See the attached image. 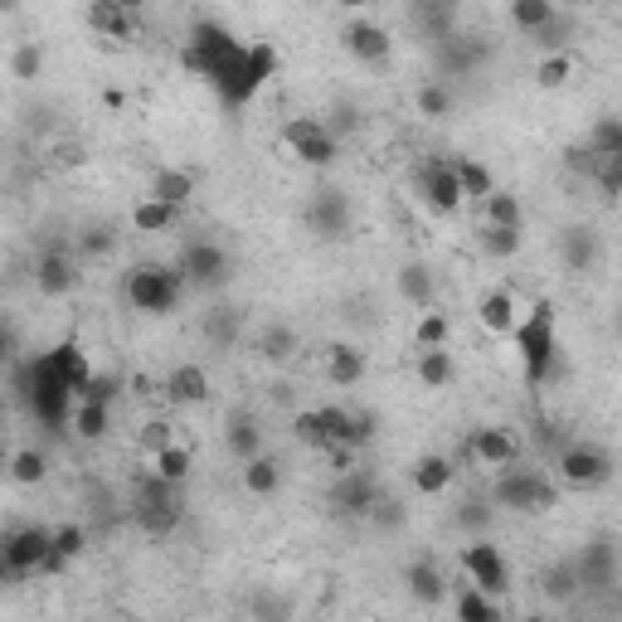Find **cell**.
Returning a JSON list of instances; mask_svg holds the SVG:
<instances>
[{
	"label": "cell",
	"instance_id": "6da1fadb",
	"mask_svg": "<svg viewBox=\"0 0 622 622\" xmlns=\"http://www.w3.org/2000/svg\"><path fill=\"white\" fill-rule=\"evenodd\" d=\"M515 350H521V365H525V385L531 389H545L549 380H555V307L549 302H535L531 316L521 321V326L511 331Z\"/></svg>",
	"mask_w": 622,
	"mask_h": 622
},
{
	"label": "cell",
	"instance_id": "7a4b0ae2",
	"mask_svg": "<svg viewBox=\"0 0 622 622\" xmlns=\"http://www.w3.org/2000/svg\"><path fill=\"white\" fill-rule=\"evenodd\" d=\"M122 297H127V307L141 311V316H171L185 297V283H181V273L165 263H137L122 277Z\"/></svg>",
	"mask_w": 622,
	"mask_h": 622
},
{
	"label": "cell",
	"instance_id": "3957f363",
	"mask_svg": "<svg viewBox=\"0 0 622 622\" xmlns=\"http://www.w3.org/2000/svg\"><path fill=\"white\" fill-rule=\"evenodd\" d=\"M185 515V501H181V486L161 482L156 472H147L137 482V496H132V521L151 535V540H165V535L181 525Z\"/></svg>",
	"mask_w": 622,
	"mask_h": 622
},
{
	"label": "cell",
	"instance_id": "277c9868",
	"mask_svg": "<svg viewBox=\"0 0 622 622\" xmlns=\"http://www.w3.org/2000/svg\"><path fill=\"white\" fill-rule=\"evenodd\" d=\"M238 49V39L229 35V29L220 25V20H195L190 25V35H185V49H181V64H185V74H195V78H204L210 83L214 74H220V64L229 59Z\"/></svg>",
	"mask_w": 622,
	"mask_h": 622
},
{
	"label": "cell",
	"instance_id": "5b68a950",
	"mask_svg": "<svg viewBox=\"0 0 622 622\" xmlns=\"http://www.w3.org/2000/svg\"><path fill=\"white\" fill-rule=\"evenodd\" d=\"M49 535L45 525H20V531L0 535V584H20V579L39 574L49 555Z\"/></svg>",
	"mask_w": 622,
	"mask_h": 622
},
{
	"label": "cell",
	"instance_id": "8992f818",
	"mask_svg": "<svg viewBox=\"0 0 622 622\" xmlns=\"http://www.w3.org/2000/svg\"><path fill=\"white\" fill-rule=\"evenodd\" d=\"M555 472L569 492H594V486H604L613 476V458L604 448H594V443H569L555 458Z\"/></svg>",
	"mask_w": 622,
	"mask_h": 622
},
{
	"label": "cell",
	"instance_id": "52a82bcc",
	"mask_svg": "<svg viewBox=\"0 0 622 622\" xmlns=\"http://www.w3.org/2000/svg\"><path fill=\"white\" fill-rule=\"evenodd\" d=\"M496 506H506V511H555L559 506V492L545 482L540 472H506L501 482H496Z\"/></svg>",
	"mask_w": 622,
	"mask_h": 622
},
{
	"label": "cell",
	"instance_id": "ba28073f",
	"mask_svg": "<svg viewBox=\"0 0 622 622\" xmlns=\"http://www.w3.org/2000/svg\"><path fill=\"white\" fill-rule=\"evenodd\" d=\"M462 574L472 579V588L476 594H486V598H501L506 588H511V569H506L501 549H496L492 540L462 545Z\"/></svg>",
	"mask_w": 622,
	"mask_h": 622
},
{
	"label": "cell",
	"instance_id": "9c48e42d",
	"mask_svg": "<svg viewBox=\"0 0 622 622\" xmlns=\"http://www.w3.org/2000/svg\"><path fill=\"white\" fill-rule=\"evenodd\" d=\"M283 141L297 151V161L316 165V171H326V165L336 161V132H331L321 117H287Z\"/></svg>",
	"mask_w": 622,
	"mask_h": 622
},
{
	"label": "cell",
	"instance_id": "30bf717a",
	"mask_svg": "<svg viewBox=\"0 0 622 622\" xmlns=\"http://www.w3.org/2000/svg\"><path fill=\"white\" fill-rule=\"evenodd\" d=\"M413 185H419V195L428 200V210H438V214H458L462 210L458 175H452V165L438 161V156H428V161L413 165Z\"/></svg>",
	"mask_w": 622,
	"mask_h": 622
},
{
	"label": "cell",
	"instance_id": "8fae6325",
	"mask_svg": "<svg viewBox=\"0 0 622 622\" xmlns=\"http://www.w3.org/2000/svg\"><path fill=\"white\" fill-rule=\"evenodd\" d=\"M175 273H181L185 287H224L229 283V253L220 244H210V238H200V244L185 248Z\"/></svg>",
	"mask_w": 622,
	"mask_h": 622
},
{
	"label": "cell",
	"instance_id": "7c38bea8",
	"mask_svg": "<svg viewBox=\"0 0 622 622\" xmlns=\"http://www.w3.org/2000/svg\"><path fill=\"white\" fill-rule=\"evenodd\" d=\"M35 287H39V297H69V293H74V287H78L74 248H64V244L45 248L39 263H35Z\"/></svg>",
	"mask_w": 622,
	"mask_h": 622
},
{
	"label": "cell",
	"instance_id": "4fadbf2b",
	"mask_svg": "<svg viewBox=\"0 0 622 622\" xmlns=\"http://www.w3.org/2000/svg\"><path fill=\"white\" fill-rule=\"evenodd\" d=\"M482 64H486V45L476 35H458V29H452L448 39H438V69L448 78H467Z\"/></svg>",
	"mask_w": 622,
	"mask_h": 622
},
{
	"label": "cell",
	"instance_id": "5bb4252c",
	"mask_svg": "<svg viewBox=\"0 0 622 622\" xmlns=\"http://www.w3.org/2000/svg\"><path fill=\"white\" fill-rule=\"evenodd\" d=\"M49 370L59 375V385H64L69 394H74V403L83 399V389H88V380H92V365H88V350L78 346V340H59L54 350H49Z\"/></svg>",
	"mask_w": 622,
	"mask_h": 622
},
{
	"label": "cell",
	"instance_id": "9a60e30c",
	"mask_svg": "<svg viewBox=\"0 0 622 622\" xmlns=\"http://www.w3.org/2000/svg\"><path fill=\"white\" fill-rule=\"evenodd\" d=\"M83 20H88L92 35L102 39H137V20H132V0H92L88 10H83Z\"/></svg>",
	"mask_w": 622,
	"mask_h": 622
},
{
	"label": "cell",
	"instance_id": "2e32d148",
	"mask_svg": "<svg viewBox=\"0 0 622 622\" xmlns=\"http://www.w3.org/2000/svg\"><path fill=\"white\" fill-rule=\"evenodd\" d=\"M375 496H380L375 476H365V472H346V476H336V492H331V506H336V515H350V521H365L370 506H375Z\"/></svg>",
	"mask_w": 622,
	"mask_h": 622
},
{
	"label": "cell",
	"instance_id": "e0dca14e",
	"mask_svg": "<svg viewBox=\"0 0 622 622\" xmlns=\"http://www.w3.org/2000/svg\"><path fill=\"white\" fill-rule=\"evenodd\" d=\"M307 224H311V234L316 238H340L350 229V200L340 190H321V195H311V204H307Z\"/></svg>",
	"mask_w": 622,
	"mask_h": 622
},
{
	"label": "cell",
	"instance_id": "ac0fdd59",
	"mask_svg": "<svg viewBox=\"0 0 622 622\" xmlns=\"http://www.w3.org/2000/svg\"><path fill=\"white\" fill-rule=\"evenodd\" d=\"M340 39H346L350 59H360V64H385L389 49H394L389 29H380L375 20H350L346 35H340Z\"/></svg>",
	"mask_w": 622,
	"mask_h": 622
},
{
	"label": "cell",
	"instance_id": "d6986e66",
	"mask_svg": "<svg viewBox=\"0 0 622 622\" xmlns=\"http://www.w3.org/2000/svg\"><path fill=\"white\" fill-rule=\"evenodd\" d=\"M574 569H579V588H613V579H618V559H613V545L608 540H598V545H588L584 555H574Z\"/></svg>",
	"mask_w": 622,
	"mask_h": 622
},
{
	"label": "cell",
	"instance_id": "ffe728a7",
	"mask_svg": "<svg viewBox=\"0 0 622 622\" xmlns=\"http://www.w3.org/2000/svg\"><path fill=\"white\" fill-rule=\"evenodd\" d=\"M476 316H482V326L492 331V336L511 340V331L521 326V311H515V293H511V287H492V293L482 297V307H476Z\"/></svg>",
	"mask_w": 622,
	"mask_h": 622
},
{
	"label": "cell",
	"instance_id": "44dd1931",
	"mask_svg": "<svg viewBox=\"0 0 622 622\" xmlns=\"http://www.w3.org/2000/svg\"><path fill=\"white\" fill-rule=\"evenodd\" d=\"M161 394H165L171 403H181V409H195V403L210 399V375H204L200 365H175L171 375H165Z\"/></svg>",
	"mask_w": 622,
	"mask_h": 622
},
{
	"label": "cell",
	"instance_id": "7402d4cb",
	"mask_svg": "<svg viewBox=\"0 0 622 622\" xmlns=\"http://www.w3.org/2000/svg\"><path fill=\"white\" fill-rule=\"evenodd\" d=\"M403 588H409L413 604H443V594H448V579H443V569L433 564V559H413L409 569H403Z\"/></svg>",
	"mask_w": 622,
	"mask_h": 622
},
{
	"label": "cell",
	"instance_id": "603a6c76",
	"mask_svg": "<svg viewBox=\"0 0 622 622\" xmlns=\"http://www.w3.org/2000/svg\"><path fill=\"white\" fill-rule=\"evenodd\" d=\"M147 200H161V204H171V210H185V204L195 200V175L175 171V165H161V171L151 175V195H147Z\"/></svg>",
	"mask_w": 622,
	"mask_h": 622
},
{
	"label": "cell",
	"instance_id": "cb8c5ba5",
	"mask_svg": "<svg viewBox=\"0 0 622 622\" xmlns=\"http://www.w3.org/2000/svg\"><path fill=\"white\" fill-rule=\"evenodd\" d=\"M365 350L356 346H326V380L336 389H356L360 380H365Z\"/></svg>",
	"mask_w": 622,
	"mask_h": 622
},
{
	"label": "cell",
	"instance_id": "d4e9b609",
	"mask_svg": "<svg viewBox=\"0 0 622 622\" xmlns=\"http://www.w3.org/2000/svg\"><path fill=\"white\" fill-rule=\"evenodd\" d=\"M297 350H302V336H297L287 321H273V326L258 331V356H263L268 365H287V360H297Z\"/></svg>",
	"mask_w": 622,
	"mask_h": 622
},
{
	"label": "cell",
	"instance_id": "484cf974",
	"mask_svg": "<svg viewBox=\"0 0 622 622\" xmlns=\"http://www.w3.org/2000/svg\"><path fill=\"white\" fill-rule=\"evenodd\" d=\"M224 448H229L238 462L263 458V428H258L253 413H234V419H229V433H224Z\"/></svg>",
	"mask_w": 622,
	"mask_h": 622
},
{
	"label": "cell",
	"instance_id": "4316f807",
	"mask_svg": "<svg viewBox=\"0 0 622 622\" xmlns=\"http://www.w3.org/2000/svg\"><path fill=\"white\" fill-rule=\"evenodd\" d=\"M515 438L506 428H476L472 433V458L486 462V467H511L515 462Z\"/></svg>",
	"mask_w": 622,
	"mask_h": 622
},
{
	"label": "cell",
	"instance_id": "83f0119b",
	"mask_svg": "<svg viewBox=\"0 0 622 622\" xmlns=\"http://www.w3.org/2000/svg\"><path fill=\"white\" fill-rule=\"evenodd\" d=\"M394 283H399V297L423 311H433V293H438V283H433L428 263H403L399 273H394Z\"/></svg>",
	"mask_w": 622,
	"mask_h": 622
},
{
	"label": "cell",
	"instance_id": "f1b7e54d",
	"mask_svg": "<svg viewBox=\"0 0 622 622\" xmlns=\"http://www.w3.org/2000/svg\"><path fill=\"white\" fill-rule=\"evenodd\" d=\"M555 15H559L555 0H511V5H506V20H511L521 35H531V39L540 35V29H545Z\"/></svg>",
	"mask_w": 622,
	"mask_h": 622
},
{
	"label": "cell",
	"instance_id": "f546056e",
	"mask_svg": "<svg viewBox=\"0 0 622 622\" xmlns=\"http://www.w3.org/2000/svg\"><path fill=\"white\" fill-rule=\"evenodd\" d=\"M69 423H74V433H78L83 443H102V438H108V428H112V409H108V403L78 399L74 403V419H69Z\"/></svg>",
	"mask_w": 622,
	"mask_h": 622
},
{
	"label": "cell",
	"instance_id": "4dcf8cb0",
	"mask_svg": "<svg viewBox=\"0 0 622 622\" xmlns=\"http://www.w3.org/2000/svg\"><path fill=\"white\" fill-rule=\"evenodd\" d=\"M559 248H564L569 273H594V263H598V234L594 229H569L559 238Z\"/></svg>",
	"mask_w": 622,
	"mask_h": 622
},
{
	"label": "cell",
	"instance_id": "1f68e13d",
	"mask_svg": "<svg viewBox=\"0 0 622 622\" xmlns=\"http://www.w3.org/2000/svg\"><path fill=\"white\" fill-rule=\"evenodd\" d=\"M448 165H452V175H458V190H462V200H486V195L496 190L492 171H486L482 161H472V156H458V161H448Z\"/></svg>",
	"mask_w": 622,
	"mask_h": 622
},
{
	"label": "cell",
	"instance_id": "d6a6232c",
	"mask_svg": "<svg viewBox=\"0 0 622 622\" xmlns=\"http://www.w3.org/2000/svg\"><path fill=\"white\" fill-rule=\"evenodd\" d=\"M540 594L555 598V604H569V598H579L584 588H579V569L574 559H559V564H549L540 574Z\"/></svg>",
	"mask_w": 622,
	"mask_h": 622
},
{
	"label": "cell",
	"instance_id": "836d02e7",
	"mask_svg": "<svg viewBox=\"0 0 622 622\" xmlns=\"http://www.w3.org/2000/svg\"><path fill=\"white\" fill-rule=\"evenodd\" d=\"M151 472L161 476V482H171V486H185L190 482V472H195V458H190V448H181V443H171V448H161L151 458Z\"/></svg>",
	"mask_w": 622,
	"mask_h": 622
},
{
	"label": "cell",
	"instance_id": "e575fe53",
	"mask_svg": "<svg viewBox=\"0 0 622 622\" xmlns=\"http://www.w3.org/2000/svg\"><path fill=\"white\" fill-rule=\"evenodd\" d=\"M452 486V462L448 458H419L413 462V492L419 496H443Z\"/></svg>",
	"mask_w": 622,
	"mask_h": 622
},
{
	"label": "cell",
	"instance_id": "d590c367",
	"mask_svg": "<svg viewBox=\"0 0 622 622\" xmlns=\"http://www.w3.org/2000/svg\"><path fill=\"white\" fill-rule=\"evenodd\" d=\"M277 486H283V462L277 458H253V462H244V492L248 496H273Z\"/></svg>",
	"mask_w": 622,
	"mask_h": 622
},
{
	"label": "cell",
	"instance_id": "8d00e7d4",
	"mask_svg": "<svg viewBox=\"0 0 622 622\" xmlns=\"http://www.w3.org/2000/svg\"><path fill=\"white\" fill-rule=\"evenodd\" d=\"M175 220H181V210H171V204H161V200H137L132 204V229L137 234H165Z\"/></svg>",
	"mask_w": 622,
	"mask_h": 622
},
{
	"label": "cell",
	"instance_id": "74e56055",
	"mask_svg": "<svg viewBox=\"0 0 622 622\" xmlns=\"http://www.w3.org/2000/svg\"><path fill=\"white\" fill-rule=\"evenodd\" d=\"M39 74H45V45H39V39H20V45L10 49V78L35 83Z\"/></svg>",
	"mask_w": 622,
	"mask_h": 622
},
{
	"label": "cell",
	"instance_id": "f35d334b",
	"mask_svg": "<svg viewBox=\"0 0 622 622\" xmlns=\"http://www.w3.org/2000/svg\"><path fill=\"white\" fill-rule=\"evenodd\" d=\"M482 204H486V224H492V229H521L525 224V210L511 190H492Z\"/></svg>",
	"mask_w": 622,
	"mask_h": 622
},
{
	"label": "cell",
	"instance_id": "ab89813d",
	"mask_svg": "<svg viewBox=\"0 0 622 622\" xmlns=\"http://www.w3.org/2000/svg\"><path fill=\"white\" fill-rule=\"evenodd\" d=\"M5 476H10V482H20V486H39L49 476V458L39 448H20L15 458H10Z\"/></svg>",
	"mask_w": 622,
	"mask_h": 622
},
{
	"label": "cell",
	"instance_id": "60d3db41",
	"mask_svg": "<svg viewBox=\"0 0 622 622\" xmlns=\"http://www.w3.org/2000/svg\"><path fill=\"white\" fill-rule=\"evenodd\" d=\"M277 74V45L273 39H253L248 45V83H253V92H263V83Z\"/></svg>",
	"mask_w": 622,
	"mask_h": 622
},
{
	"label": "cell",
	"instance_id": "b9f144b4",
	"mask_svg": "<svg viewBox=\"0 0 622 622\" xmlns=\"http://www.w3.org/2000/svg\"><path fill=\"white\" fill-rule=\"evenodd\" d=\"M458 622H506L501 604L486 594H476V588H462L458 594Z\"/></svg>",
	"mask_w": 622,
	"mask_h": 622
},
{
	"label": "cell",
	"instance_id": "7bdbcfd3",
	"mask_svg": "<svg viewBox=\"0 0 622 622\" xmlns=\"http://www.w3.org/2000/svg\"><path fill=\"white\" fill-rule=\"evenodd\" d=\"M476 244H482L486 258L506 263V258L521 253V229H492V224H482V229H476Z\"/></svg>",
	"mask_w": 622,
	"mask_h": 622
},
{
	"label": "cell",
	"instance_id": "ee69618b",
	"mask_svg": "<svg viewBox=\"0 0 622 622\" xmlns=\"http://www.w3.org/2000/svg\"><path fill=\"white\" fill-rule=\"evenodd\" d=\"M238 331H244V316H238L234 307H214L210 316H204V336H210L220 350H229V346H234Z\"/></svg>",
	"mask_w": 622,
	"mask_h": 622
},
{
	"label": "cell",
	"instance_id": "f6af8a7d",
	"mask_svg": "<svg viewBox=\"0 0 622 622\" xmlns=\"http://www.w3.org/2000/svg\"><path fill=\"white\" fill-rule=\"evenodd\" d=\"M248 618L253 622H293V604H287V594H277V588H258L253 604H248Z\"/></svg>",
	"mask_w": 622,
	"mask_h": 622
},
{
	"label": "cell",
	"instance_id": "bcb514c9",
	"mask_svg": "<svg viewBox=\"0 0 622 622\" xmlns=\"http://www.w3.org/2000/svg\"><path fill=\"white\" fill-rule=\"evenodd\" d=\"M419 380H423V389H448L452 385L448 346H443V350H423V356H419Z\"/></svg>",
	"mask_w": 622,
	"mask_h": 622
},
{
	"label": "cell",
	"instance_id": "7dc6e473",
	"mask_svg": "<svg viewBox=\"0 0 622 622\" xmlns=\"http://www.w3.org/2000/svg\"><path fill=\"white\" fill-rule=\"evenodd\" d=\"M413 102H419V112H423V117H433V122L452 117V108H458V98H452L448 83H423Z\"/></svg>",
	"mask_w": 622,
	"mask_h": 622
},
{
	"label": "cell",
	"instance_id": "c3c4849f",
	"mask_svg": "<svg viewBox=\"0 0 622 622\" xmlns=\"http://www.w3.org/2000/svg\"><path fill=\"white\" fill-rule=\"evenodd\" d=\"M584 147L594 151L598 161H613V156H622V122H618V117H598L594 137H588Z\"/></svg>",
	"mask_w": 622,
	"mask_h": 622
},
{
	"label": "cell",
	"instance_id": "681fc988",
	"mask_svg": "<svg viewBox=\"0 0 622 622\" xmlns=\"http://www.w3.org/2000/svg\"><path fill=\"white\" fill-rule=\"evenodd\" d=\"M448 316L443 311H423L419 326H413V340H419V350H443L448 346Z\"/></svg>",
	"mask_w": 622,
	"mask_h": 622
},
{
	"label": "cell",
	"instance_id": "f907efd6",
	"mask_svg": "<svg viewBox=\"0 0 622 622\" xmlns=\"http://www.w3.org/2000/svg\"><path fill=\"white\" fill-rule=\"evenodd\" d=\"M117 248V229L112 224H88L78 229V258H108Z\"/></svg>",
	"mask_w": 622,
	"mask_h": 622
},
{
	"label": "cell",
	"instance_id": "816d5d0a",
	"mask_svg": "<svg viewBox=\"0 0 622 622\" xmlns=\"http://www.w3.org/2000/svg\"><path fill=\"white\" fill-rule=\"evenodd\" d=\"M569 74H574V54H545L540 69H535V83L540 88H564Z\"/></svg>",
	"mask_w": 622,
	"mask_h": 622
},
{
	"label": "cell",
	"instance_id": "f5cc1de1",
	"mask_svg": "<svg viewBox=\"0 0 622 622\" xmlns=\"http://www.w3.org/2000/svg\"><path fill=\"white\" fill-rule=\"evenodd\" d=\"M137 443H141V452H151V458H156L161 448H171V443H175V428L165 419H147V423H141V433H137Z\"/></svg>",
	"mask_w": 622,
	"mask_h": 622
},
{
	"label": "cell",
	"instance_id": "db71d44e",
	"mask_svg": "<svg viewBox=\"0 0 622 622\" xmlns=\"http://www.w3.org/2000/svg\"><path fill=\"white\" fill-rule=\"evenodd\" d=\"M49 545H54L69 564H74V559L83 555V545H88V531H83V525H59V531L49 535Z\"/></svg>",
	"mask_w": 622,
	"mask_h": 622
},
{
	"label": "cell",
	"instance_id": "11a10c76",
	"mask_svg": "<svg viewBox=\"0 0 622 622\" xmlns=\"http://www.w3.org/2000/svg\"><path fill=\"white\" fill-rule=\"evenodd\" d=\"M594 185L604 190V200H618V190H622V156H613V161H598Z\"/></svg>",
	"mask_w": 622,
	"mask_h": 622
},
{
	"label": "cell",
	"instance_id": "9f6ffc18",
	"mask_svg": "<svg viewBox=\"0 0 622 622\" xmlns=\"http://www.w3.org/2000/svg\"><path fill=\"white\" fill-rule=\"evenodd\" d=\"M117 394H122V375H92L88 380V389H83V399H92V403H117Z\"/></svg>",
	"mask_w": 622,
	"mask_h": 622
},
{
	"label": "cell",
	"instance_id": "6f0895ef",
	"mask_svg": "<svg viewBox=\"0 0 622 622\" xmlns=\"http://www.w3.org/2000/svg\"><path fill=\"white\" fill-rule=\"evenodd\" d=\"M293 433H297V443H307V448H326V433H321V419H316V409L311 413H297L293 419Z\"/></svg>",
	"mask_w": 622,
	"mask_h": 622
},
{
	"label": "cell",
	"instance_id": "680465c9",
	"mask_svg": "<svg viewBox=\"0 0 622 622\" xmlns=\"http://www.w3.org/2000/svg\"><path fill=\"white\" fill-rule=\"evenodd\" d=\"M365 521H375L380 531H389V525H399V521H403V501H394V496L380 492V496H375V506H370V515H365Z\"/></svg>",
	"mask_w": 622,
	"mask_h": 622
},
{
	"label": "cell",
	"instance_id": "91938a15",
	"mask_svg": "<svg viewBox=\"0 0 622 622\" xmlns=\"http://www.w3.org/2000/svg\"><path fill=\"white\" fill-rule=\"evenodd\" d=\"M564 171H569V175H584V181H594L598 156L588 151V147H569V151H564Z\"/></svg>",
	"mask_w": 622,
	"mask_h": 622
},
{
	"label": "cell",
	"instance_id": "94428289",
	"mask_svg": "<svg viewBox=\"0 0 622 622\" xmlns=\"http://www.w3.org/2000/svg\"><path fill=\"white\" fill-rule=\"evenodd\" d=\"M321 458H326V467H331L336 476L356 472V452H350V448H336V443H326V448H321Z\"/></svg>",
	"mask_w": 622,
	"mask_h": 622
},
{
	"label": "cell",
	"instance_id": "6125c7cd",
	"mask_svg": "<svg viewBox=\"0 0 622 622\" xmlns=\"http://www.w3.org/2000/svg\"><path fill=\"white\" fill-rule=\"evenodd\" d=\"M49 156H54L59 171H69V165H78V161H83V147H78V141H59V147L49 151Z\"/></svg>",
	"mask_w": 622,
	"mask_h": 622
},
{
	"label": "cell",
	"instance_id": "be15d7a7",
	"mask_svg": "<svg viewBox=\"0 0 622 622\" xmlns=\"http://www.w3.org/2000/svg\"><path fill=\"white\" fill-rule=\"evenodd\" d=\"M10 360H15V336H10V331L0 326V380L10 375Z\"/></svg>",
	"mask_w": 622,
	"mask_h": 622
},
{
	"label": "cell",
	"instance_id": "e7e4bbea",
	"mask_svg": "<svg viewBox=\"0 0 622 622\" xmlns=\"http://www.w3.org/2000/svg\"><path fill=\"white\" fill-rule=\"evenodd\" d=\"M64 569H69V559L59 555L54 545H49V555H45V564H39V574H45V579H54V574H64Z\"/></svg>",
	"mask_w": 622,
	"mask_h": 622
},
{
	"label": "cell",
	"instance_id": "03108f58",
	"mask_svg": "<svg viewBox=\"0 0 622 622\" xmlns=\"http://www.w3.org/2000/svg\"><path fill=\"white\" fill-rule=\"evenodd\" d=\"M521 622H549V618H540V613H531V618H521Z\"/></svg>",
	"mask_w": 622,
	"mask_h": 622
},
{
	"label": "cell",
	"instance_id": "003e7915",
	"mask_svg": "<svg viewBox=\"0 0 622 622\" xmlns=\"http://www.w3.org/2000/svg\"><path fill=\"white\" fill-rule=\"evenodd\" d=\"M0 433H5V409H0Z\"/></svg>",
	"mask_w": 622,
	"mask_h": 622
}]
</instances>
